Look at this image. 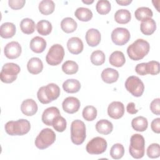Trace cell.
Here are the masks:
<instances>
[{"instance_id": "6da1fadb", "label": "cell", "mask_w": 160, "mask_h": 160, "mask_svg": "<svg viewBox=\"0 0 160 160\" xmlns=\"http://www.w3.org/2000/svg\"><path fill=\"white\" fill-rule=\"evenodd\" d=\"M149 49L150 45L147 41L138 39L128 47L127 53L132 60L139 61L148 54Z\"/></svg>"}, {"instance_id": "7a4b0ae2", "label": "cell", "mask_w": 160, "mask_h": 160, "mask_svg": "<svg viewBox=\"0 0 160 160\" xmlns=\"http://www.w3.org/2000/svg\"><path fill=\"white\" fill-rule=\"evenodd\" d=\"M60 92V88L57 84L50 83L46 86L41 87L37 92V96L38 100L45 104L58 98Z\"/></svg>"}, {"instance_id": "3957f363", "label": "cell", "mask_w": 160, "mask_h": 160, "mask_svg": "<svg viewBox=\"0 0 160 160\" xmlns=\"http://www.w3.org/2000/svg\"><path fill=\"white\" fill-rule=\"evenodd\" d=\"M6 132L11 136H22L27 134L31 129V124L27 119L8 121L4 126Z\"/></svg>"}, {"instance_id": "277c9868", "label": "cell", "mask_w": 160, "mask_h": 160, "mask_svg": "<svg viewBox=\"0 0 160 160\" xmlns=\"http://www.w3.org/2000/svg\"><path fill=\"white\" fill-rule=\"evenodd\" d=\"M129 152L130 155L135 159H140L144 156L145 140L142 135L135 134L131 137Z\"/></svg>"}, {"instance_id": "5b68a950", "label": "cell", "mask_w": 160, "mask_h": 160, "mask_svg": "<svg viewBox=\"0 0 160 160\" xmlns=\"http://www.w3.org/2000/svg\"><path fill=\"white\" fill-rule=\"evenodd\" d=\"M86 137V126L83 121L76 119L71 125V139L76 145L83 143Z\"/></svg>"}, {"instance_id": "8992f818", "label": "cell", "mask_w": 160, "mask_h": 160, "mask_svg": "<svg viewBox=\"0 0 160 160\" xmlns=\"http://www.w3.org/2000/svg\"><path fill=\"white\" fill-rule=\"evenodd\" d=\"M56 134L50 128L41 131L35 139V145L39 149H44L52 144L56 140Z\"/></svg>"}, {"instance_id": "52a82bcc", "label": "cell", "mask_w": 160, "mask_h": 160, "mask_svg": "<svg viewBox=\"0 0 160 160\" xmlns=\"http://www.w3.org/2000/svg\"><path fill=\"white\" fill-rule=\"evenodd\" d=\"M21 71V68L17 64L8 62L4 64L1 71L0 77L2 82L5 83H11L16 79L18 74Z\"/></svg>"}, {"instance_id": "ba28073f", "label": "cell", "mask_w": 160, "mask_h": 160, "mask_svg": "<svg viewBox=\"0 0 160 160\" xmlns=\"http://www.w3.org/2000/svg\"><path fill=\"white\" fill-rule=\"evenodd\" d=\"M64 54V48L59 44H56L49 48L46 57V61L51 66H57L62 62Z\"/></svg>"}, {"instance_id": "9c48e42d", "label": "cell", "mask_w": 160, "mask_h": 160, "mask_svg": "<svg viewBox=\"0 0 160 160\" xmlns=\"http://www.w3.org/2000/svg\"><path fill=\"white\" fill-rule=\"evenodd\" d=\"M125 88L132 96L140 97L144 92V85L142 81L135 76H131L128 78L125 82Z\"/></svg>"}, {"instance_id": "30bf717a", "label": "cell", "mask_w": 160, "mask_h": 160, "mask_svg": "<svg viewBox=\"0 0 160 160\" xmlns=\"http://www.w3.org/2000/svg\"><path fill=\"white\" fill-rule=\"evenodd\" d=\"M108 144L106 141L101 137L92 138L86 145V151L91 154H100L105 152Z\"/></svg>"}, {"instance_id": "8fae6325", "label": "cell", "mask_w": 160, "mask_h": 160, "mask_svg": "<svg viewBox=\"0 0 160 160\" xmlns=\"http://www.w3.org/2000/svg\"><path fill=\"white\" fill-rule=\"evenodd\" d=\"M130 38L129 31L124 28H117L111 33V39L118 46L124 45L129 41Z\"/></svg>"}, {"instance_id": "7c38bea8", "label": "cell", "mask_w": 160, "mask_h": 160, "mask_svg": "<svg viewBox=\"0 0 160 160\" xmlns=\"http://www.w3.org/2000/svg\"><path fill=\"white\" fill-rule=\"evenodd\" d=\"M22 48L18 42L11 41L8 43L4 49V55L10 59L18 58L21 54Z\"/></svg>"}, {"instance_id": "4fadbf2b", "label": "cell", "mask_w": 160, "mask_h": 160, "mask_svg": "<svg viewBox=\"0 0 160 160\" xmlns=\"http://www.w3.org/2000/svg\"><path fill=\"white\" fill-rule=\"evenodd\" d=\"M109 116L114 119H118L122 117L124 114V104L119 101L112 102L108 108Z\"/></svg>"}, {"instance_id": "5bb4252c", "label": "cell", "mask_w": 160, "mask_h": 160, "mask_svg": "<svg viewBox=\"0 0 160 160\" xmlns=\"http://www.w3.org/2000/svg\"><path fill=\"white\" fill-rule=\"evenodd\" d=\"M81 106L79 100L75 97H68L62 103L63 110L69 114H73L78 111Z\"/></svg>"}, {"instance_id": "9a60e30c", "label": "cell", "mask_w": 160, "mask_h": 160, "mask_svg": "<svg viewBox=\"0 0 160 160\" xmlns=\"http://www.w3.org/2000/svg\"><path fill=\"white\" fill-rule=\"evenodd\" d=\"M60 115L58 108L52 106L46 109L42 114V121L47 126H52L54 119Z\"/></svg>"}, {"instance_id": "2e32d148", "label": "cell", "mask_w": 160, "mask_h": 160, "mask_svg": "<svg viewBox=\"0 0 160 160\" xmlns=\"http://www.w3.org/2000/svg\"><path fill=\"white\" fill-rule=\"evenodd\" d=\"M38 105L32 99H27L22 101L21 105V110L22 112L28 116L34 115L38 111Z\"/></svg>"}, {"instance_id": "e0dca14e", "label": "cell", "mask_w": 160, "mask_h": 160, "mask_svg": "<svg viewBox=\"0 0 160 160\" xmlns=\"http://www.w3.org/2000/svg\"><path fill=\"white\" fill-rule=\"evenodd\" d=\"M67 48L71 53L73 54H78L82 51L84 45L80 38L78 37H72L68 41Z\"/></svg>"}, {"instance_id": "ac0fdd59", "label": "cell", "mask_w": 160, "mask_h": 160, "mask_svg": "<svg viewBox=\"0 0 160 160\" xmlns=\"http://www.w3.org/2000/svg\"><path fill=\"white\" fill-rule=\"evenodd\" d=\"M101 33L96 29H89L86 34V41L88 44L91 47L98 46L101 41Z\"/></svg>"}, {"instance_id": "d6986e66", "label": "cell", "mask_w": 160, "mask_h": 160, "mask_svg": "<svg viewBox=\"0 0 160 160\" xmlns=\"http://www.w3.org/2000/svg\"><path fill=\"white\" fill-rule=\"evenodd\" d=\"M27 69L30 73L32 74H38L42 71V62L39 58H32L28 62Z\"/></svg>"}, {"instance_id": "ffe728a7", "label": "cell", "mask_w": 160, "mask_h": 160, "mask_svg": "<svg viewBox=\"0 0 160 160\" xmlns=\"http://www.w3.org/2000/svg\"><path fill=\"white\" fill-rule=\"evenodd\" d=\"M46 44V41L44 39L40 36H36L31 39L29 46L33 52L41 53L45 50Z\"/></svg>"}, {"instance_id": "44dd1931", "label": "cell", "mask_w": 160, "mask_h": 160, "mask_svg": "<svg viewBox=\"0 0 160 160\" xmlns=\"http://www.w3.org/2000/svg\"><path fill=\"white\" fill-rule=\"evenodd\" d=\"M102 80L108 84L115 82L119 78V72L112 68L104 69L101 72Z\"/></svg>"}, {"instance_id": "7402d4cb", "label": "cell", "mask_w": 160, "mask_h": 160, "mask_svg": "<svg viewBox=\"0 0 160 160\" xmlns=\"http://www.w3.org/2000/svg\"><path fill=\"white\" fill-rule=\"evenodd\" d=\"M141 31L145 35H151L154 32L156 29V23L152 18H148L144 20L141 23Z\"/></svg>"}, {"instance_id": "603a6c76", "label": "cell", "mask_w": 160, "mask_h": 160, "mask_svg": "<svg viewBox=\"0 0 160 160\" xmlns=\"http://www.w3.org/2000/svg\"><path fill=\"white\" fill-rule=\"evenodd\" d=\"M15 33L16 26L12 22H4L0 27V35L3 38H11L14 36Z\"/></svg>"}, {"instance_id": "cb8c5ba5", "label": "cell", "mask_w": 160, "mask_h": 160, "mask_svg": "<svg viewBox=\"0 0 160 160\" xmlns=\"http://www.w3.org/2000/svg\"><path fill=\"white\" fill-rule=\"evenodd\" d=\"M109 63L115 67H121L126 62V58L122 52L119 51H115L109 56Z\"/></svg>"}, {"instance_id": "d4e9b609", "label": "cell", "mask_w": 160, "mask_h": 160, "mask_svg": "<svg viewBox=\"0 0 160 160\" xmlns=\"http://www.w3.org/2000/svg\"><path fill=\"white\" fill-rule=\"evenodd\" d=\"M96 129L100 134L108 135L112 132L113 125L107 119H101L96 124Z\"/></svg>"}, {"instance_id": "484cf974", "label": "cell", "mask_w": 160, "mask_h": 160, "mask_svg": "<svg viewBox=\"0 0 160 160\" xmlns=\"http://www.w3.org/2000/svg\"><path fill=\"white\" fill-rule=\"evenodd\" d=\"M62 88L68 93H75L80 90L81 83L77 79H69L63 82Z\"/></svg>"}, {"instance_id": "4316f807", "label": "cell", "mask_w": 160, "mask_h": 160, "mask_svg": "<svg viewBox=\"0 0 160 160\" xmlns=\"http://www.w3.org/2000/svg\"><path fill=\"white\" fill-rule=\"evenodd\" d=\"M131 125L135 131L143 132L147 129L148 122L146 118L143 116H138L132 119Z\"/></svg>"}, {"instance_id": "83f0119b", "label": "cell", "mask_w": 160, "mask_h": 160, "mask_svg": "<svg viewBox=\"0 0 160 160\" xmlns=\"http://www.w3.org/2000/svg\"><path fill=\"white\" fill-rule=\"evenodd\" d=\"M131 19V14L128 9H119L114 14V20L119 24H126L130 21Z\"/></svg>"}, {"instance_id": "f1b7e54d", "label": "cell", "mask_w": 160, "mask_h": 160, "mask_svg": "<svg viewBox=\"0 0 160 160\" xmlns=\"http://www.w3.org/2000/svg\"><path fill=\"white\" fill-rule=\"evenodd\" d=\"M77 22L71 18H65L61 22L62 30L66 33H71L77 29Z\"/></svg>"}, {"instance_id": "f546056e", "label": "cell", "mask_w": 160, "mask_h": 160, "mask_svg": "<svg viewBox=\"0 0 160 160\" xmlns=\"http://www.w3.org/2000/svg\"><path fill=\"white\" fill-rule=\"evenodd\" d=\"M75 16L81 21L87 22L90 21L92 18V11L86 8H78L74 12Z\"/></svg>"}, {"instance_id": "4dcf8cb0", "label": "cell", "mask_w": 160, "mask_h": 160, "mask_svg": "<svg viewBox=\"0 0 160 160\" xmlns=\"http://www.w3.org/2000/svg\"><path fill=\"white\" fill-rule=\"evenodd\" d=\"M54 2L51 0H42L39 4V10L44 15H49L54 12Z\"/></svg>"}, {"instance_id": "1f68e13d", "label": "cell", "mask_w": 160, "mask_h": 160, "mask_svg": "<svg viewBox=\"0 0 160 160\" xmlns=\"http://www.w3.org/2000/svg\"><path fill=\"white\" fill-rule=\"evenodd\" d=\"M134 16L138 21H144L151 18L153 16L152 10L148 7L138 8L134 12Z\"/></svg>"}, {"instance_id": "d6a6232c", "label": "cell", "mask_w": 160, "mask_h": 160, "mask_svg": "<svg viewBox=\"0 0 160 160\" xmlns=\"http://www.w3.org/2000/svg\"><path fill=\"white\" fill-rule=\"evenodd\" d=\"M20 28L23 33L31 34L34 32L35 22L30 18H24L20 22Z\"/></svg>"}, {"instance_id": "836d02e7", "label": "cell", "mask_w": 160, "mask_h": 160, "mask_svg": "<svg viewBox=\"0 0 160 160\" xmlns=\"http://www.w3.org/2000/svg\"><path fill=\"white\" fill-rule=\"evenodd\" d=\"M36 29L38 33L42 36L49 34L52 31V27L51 23L47 20H41L36 24Z\"/></svg>"}, {"instance_id": "e575fe53", "label": "cell", "mask_w": 160, "mask_h": 160, "mask_svg": "<svg viewBox=\"0 0 160 160\" xmlns=\"http://www.w3.org/2000/svg\"><path fill=\"white\" fill-rule=\"evenodd\" d=\"M78 64L73 61H66L62 65V70L66 74H74L78 71Z\"/></svg>"}, {"instance_id": "d590c367", "label": "cell", "mask_w": 160, "mask_h": 160, "mask_svg": "<svg viewBox=\"0 0 160 160\" xmlns=\"http://www.w3.org/2000/svg\"><path fill=\"white\" fill-rule=\"evenodd\" d=\"M82 114L85 120L92 121L96 118L97 109L92 106H87L83 109Z\"/></svg>"}, {"instance_id": "8d00e7d4", "label": "cell", "mask_w": 160, "mask_h": 160, "mask_svg": "<svg viewBox=\"0 0 160 160\" xmlns=\"http://www.w3.org/2000/svg\"><path fill=\"white\" fill-rule=\"evenodd\" d=\"M124 154V146L120 143L114 144L110 149V156L114 159H121Z\"/></svg>"}, {"instance_id": "74e56055", "label": "cell", "mask_w": 160, "mask_h": 160, "mask_svg": "<svg viewBox=\"0 0 160 160\" xmlns=\"http://www.w3.org/2000/svg\"><path fill=\"white\" fill-rule=\"evenodd\" d=\"M96 9L99 14H107L111 11V3L108 0H99L96 3Z\"/></svg>"}, {"instance_id": "f35d334b", "label": "cell", "mask_w": 160, "mask_h": 160, "mask_svg": "<svg viewBox=\"0 0 160 160\" xmlns=\"http://www.w3.org/2000/svg\"><path fill=\"white\" fill-rule=\"evenodd\" d=\"M105 54L100 50H96L92 52L91 55V61L95 66L102 65L105 62Z\"/></svg>"}, {"instance_id": "ab89813d", "label": "cell", "mask_w": 160, "mask_h": 160, "mask_svg": "<svg viewBox=\"0 0 160 160\" xmlns=\"http://www.w3.org/2000/svg\"><path fill=\"white\" fill-rule=\"evenodd\" d=\"M52 126L56 131L63 132L66 129L67 122L66 119L59 115L54 119Z\"/></svg>"}, {"instance_id": "60d3db41", "label": "cell", "mask_w": 160, "mask_h": 160, "mask_svg": "<svg viewBox=\"0 0 160 160\" xmlns=\"http://www.w3.org/2000/svg\"><path fill=\"white\" fill-rule=\"evenodd\" d=\"M146 74L156 75L159 72V62L156 61H151L146 62Z\"/></svg>"}, {"instance_id": "b9f144b4", "label": "cell", "mask_w": 160, "mask_h": 160, "mask_svg": "<svg viewBox=\"0 0 160 160\" xmlns=\"http://www.w3.org/2000/svg\"><path fill=\"white\" fill-rule=\"evenodd\" d=\"M147 155L150 158H157L160 156V147L158 143L150 144L147 149Z\"/></svg>"}, {"instance_id": "7bdbcfd3", "label": "cell", "mask_w": 160, "mask_h": 160, "mask_svg": "<svg viewBox=\"0 0 160 160\" xmlns=\"http://www.w3.org/2000/svg\"><path fill=\"white\" fill-rule=\"evenodd\" d=\"M26 1L24 0H9L8 4L12 9H19L24 7Z\"/></svg>"}, {"instance_id": "ee69618b", "label": "cell", "mask_w": 160, "mask_h": 160, "mask_svg": "<svg viewBox=\"0 0 160 160\" xmlns=\"http://www.w3.org/2000/svg\"><path fill=\"white\" fill-rule=\"evenodd\" d=\"M150 109L151 110L152 112L156 114H160V99L156 98L154 99L150 104Z\"/></svg>"}, {"instance_id": "f6af8a7d", "label": "cell", "mask_w": 160, "mask_h": 160, "mask_svg": "<svg viewBox=\"0 0 160 160\" xmlns=\"http://www.w3.org/2000/svg\"><path fill=\"white\" fill-rule=\"evenodd\" d=\"M151 127L153 132L159 134L160 132V118H158L152 120Z\"/></svg>"}, {"instance_id": "bcb514c9", "label": "cell", "mask_w": 160, "mask_h": 160, "mask_svg": "<svg viewBox=\"0 0 160 160\" xmlns=\"http://www.w3.org/2000/svg\"><path fill=\"white\" fill-rule=\"evenodd\" d=\"M135 71L136 72L137 74L139 75H146L147 74L146 72V62H142L137 64L135 68Z\"/></svg>"}, {"instance_id": "7dc6e473", "label": "cell", "mask_w": 160, "mask_h": 160, "mask_svg": "<svg viewBox=\"0 0 160 160\" xmlns=\"http://www.w3.org/2000/svg\"><path fill=\"white\" fill-rule=\"evenodd\" d=\"M126 110L128 112L131 114H134L138 112V110L136 108L135 104L132 102H130L126 106Z\"/></svg>"}, {"instance_id": "c3c4849f", "label": "cell", "mask_w": 160, "mask_h": 160, "mask_svg": "<svg viewBox=\"0 0 160 160\" xmlns=\"http://www.w3.org/2000/svg\"><path fill=\"white\" fill-rule=\"evenodd\" d=\"M132 2V0H121L116 1V2L121 6H128Z\"/></svg>"}, {"instance_id": "681fc988", "label": "cell", "mask_w": 160, "mask_h": 160, "mask_svg": "<svg viewBox=\"0 0 160 160\" xmlns=\"http://www.w3.org/2000/svg\"><path fill=\"white\" fill-rule=\"evenodd\" d=\"M82 2L83 3H85V4H90L92 3V2H94V1H93V0H91V1H90V0H89V1H88V0H85V1L82 0Z\"/></svg>"}]
</instances>
